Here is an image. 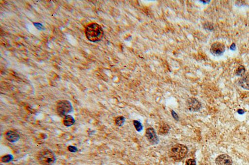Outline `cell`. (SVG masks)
<instances>
[{"label": "cell", "mask_w": 249, "mask_h": 165, "mask_svg": "<svg viewBox=\"0 0 249 165\" xmlns=\"http://www.w3.org/2000/svg\"><path fill=\"white\" fill-rule=\"evenodd\" d=\"M188 148L185 145L177 144L172 146L169 151V156L175 160L183 159L188 153Z\"/></svg>", "instance_id": "3"}, {"label": "cell", "mask_w": 249, "mask_h": 165, "mask_svg": "<svg viewBox=\"0 0 249 165\" xmlns=\"http://www.w3.org/2000/svg\"><path fill=\"white\" fill-rule=\"evenodd\" d=\"M145 136L147 140L151 145H157L159 142L157 134L153 128L150 127L147 129L145 131Z\"/></svg>", "instance_id": "6"}, {"label": "cell", "mask_w": 249, "mask_h": 165, "mask_svg": "<svg viewBox=\"0 0 249 165\" xmlns=\"http://www.w3.org/2000/svg\"><path fill=\"white\" fill-rule=\"evenodd\" d=\"M11 155H6V156H5V157H4L2 158V160L3 162H9V161L11 160Z\"/></svg>", "instance_id": "17"}, {"label": "cell", "mask_w": 249, "mask_h": 165, "mask_svg": "<svg viewBox=\"0 0 249 165\" xmlns=\"http://www.w3.org/2000/svg\"><path fill=\"white\" fill-rule=\"evenodd\" d=\"M5 138L10 142L14 143L19 140L20 136L15 131H8L5 133Z\"/></svg>", "instance_id": "9"}, {"label": "cell", "mask_w": 249, "mask_h": 165, "mask_svg": "<svg viewBox=\"0 0 249 165\" xmlns=\"http://www.w3.org/2000/svg\"><path fill=\"white\" fill-rule=\"evenodd\" d=\"M239 84L244 89L249 90V75H246L240 79Z\"/></svg>", "instance_id": "10"}, {"label": "cell", "mask_w": 249, "mask_h": 165, "mask_svg": "<svg viewBox=\"0 0 249 165\" xmlns=\"http://www.w3.org/2000/svg\"><path fill=\"white\" fill-rule=\"evenodd\" d=\"M245 68L243 67V66H240V67L237 69L236 75L238 76H242L245 74Z\"/></svg>", "instance_id": "15"}, {"label": "cell", "mask_w": 249, "mask_h": 165, "mask_svg": "<svg viewBox=\"0 0 249 165\" xmlns=\"http://www.w3.org/2000/svg\"><path fill=\"white\" fill-rule=\"evenodd\" d=\"M125 121V118L123 116H119L115 119V124L117 126L121 127L124 125Z\"/></svg>", "instance_id": "13"}, {"label": "cell", "mask_w": 249, "mask_h": 165, "mask_svg": "<svg viewBox=\"0 0 249 165\" xmlns=\"http://www.w3.org/2000/svg\"><path fill=\"white\" fill-rule=\"evenodd\" d=\"M170 126L166 124H163L160 125L159 130V133L160 135H166L170 131Z\"/></svg>", "instance_id": "12"}, {"label": "cell", "mask_w": 249, "mask_h": 165, "mask_svg": "<svg viewBox=\"0 0 249 165\" xmlns=\"http://www.w3.org/2000/svg\"><path fill=\"white\" fill-rule=\"evenodd\" d=\"M133 124H134V127L135 128L136 130L139 132L143 130V125L140 121L135 120L133 121Z\"/></svg>", "instance_id": "14"}, {"label": "cell", "mask_w": 249, "mask_h": 165, "mask_svg": "<svg viewBox=\"0 0 249 165\" xmlns=\"http://www.w3.org/2000/svg\"><path fill=\"white\" fill-rule=\"evenodd\" d=\"M187 105L188 109L192 112H197L201 107V103L194 98H190L188 99Z\"/></svg>", "instance_id": "7"}, {"label": "cell", "mask_w": 249, "mask_h": 165, "mask_svg": "<svg viewBox=\"0 0 249 165\" xmlns=\"http://www.w3.org/2000/svg\"><path fill=\"white\" fill-rule=\"evenodd\" d=\"M196 160L192 158L188 159L185 162V165H196Z\"/></svg>", "instance_id": "16"}, {"label": "cell", "mask_w": 249, "mask_h": 165, "mask_svg": "<svg viewBox=\"0 0 249 165\" xmlns=\"http://www.w3.org/2000/svg\"><path fill=\"white\" fill-rule=\"evenodd\" d=\"M225 46L220 42H216L213 43L210 48V52L215 56H221L225 51Z\"/></svg>", "instance_id": "5"}, {"label": "cell", "mask_w": 249, "mask_h": 165, "mask_svg": "<svg viewBox=\"0 0 249 165\" xmlns=\"http://www.w3.org/2000/svg\"><path fill=\"white\" fill-rule=\"evenodd\" d=\"M215 162L216 165H232L233 160L229 155L223 154L216 157Z\"/></svg>", "instance_id": "8"}, {"label": "cell", "mask_w": 249, "mask_h": 165, "mask_svg": "<svg viewBox=\"0 0 249 165\" xmlns=\"http://www.w3.org/2000/svg\"><path fill=\"white\" fill-rule=\"evenodd\" d=\"M75 120L73 117L71 115H67L65 116L63 118V124L65 126L67 127H70L74 124Z\"/></svg>", "instance_id": "11"}, {"label": "cell", "mask_w": 249, "mask_h": 165, "mask_svg": "<svg viewBox=\"0 0 249 165\" xmlns=\"http://www.w3.org/2000/svg\"><path fill=\"white\" fill-rule=\"evenodd\" d=\"M69 150L72 152H76L77 151V148L75 147L71 146L69 147Z\"/></svg>", "instance_id": "19"}, {"label": "cell", "mask_w": 249, "mask_h": 165, "mask_svg": "<svg viewBox=\"0 0 249 165\" xmlns=\"http://www.w3.org/2000/svg\"><path fill=\"white\" fill-rule=\"evenodd\" d=\"M85 35L89 41L96 42L102 39L104 36V31L99 24L92 23L86 27Z\"/></svg>", "instance_id": "1"}, {"label": "cell", "mask_w": 249, "mask_h": 165, "mask_svg": "<svg viewBox=\"0 0 249 165\" xmlns=\"http://www.w3.org/2000/svg\"><path fill=\"white\" fill-rule=\"evenodd\" d=\"M238 112L239 114L241 115V114H243L245 113V111L243 110L239 109L238 110Z\"/></svg>", "instance_id": "20"}, {"label": "cell", "mask_w": 249, "mask_h": 165, "mask_svg": "<svg viewBox=\"0 0 249 165\" xmlns=\"http://www.w3.org/2000/svg\"><path fill=\"white\" fill-rule=\"evenodd\" d=\"M171 114H172V117H173L175 120H176V121H178L179 120V116H178L176 112H175L174 110H172L171 111Z\"/></svg>", "instance_id": "18"}, {"label": "cell", "mask_w": 249, "mask_h": 165, "mask_svg": "<svg viewBox=\"0 0 249 165\" xmlns=\"http://www.w3.org/2000/svg\"><path fill=\"white\" fill-rule=\"evenodd\" d=\"M39 162L42 165H52L56 161V155L49 149H45L39 151L37 155Z\"/></svg>", "instance_id": "2"}, {"label": "cell", "mask_w": 249, "mask_h": 165, "mask_svg": "<svg viewBox=\"0 0 249 165\" xmlns=\"http://www.w3.org/2000/svg\"><path fill=\"white\" fill-rule=\"evenodd\" d=\"M57 110L58 115L64 118L72 112L73 108L70 102L67 100H62L57 103Z\"/></svg>", "instance_id": "4"}]
</instances>
